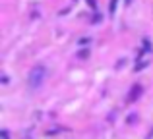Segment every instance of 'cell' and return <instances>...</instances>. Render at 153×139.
Listing matches in <instances>:
<instances>
[{
  "instance_id": "1",
  "label": "cell",
  "mask_w": 153,
  "mask_h": 139,
  "mask_svg": "<svg viewBox=\"0 0 153 139\" xmlns=\"http://www.w3.org/2000/svg\"><path fill=\"white\" fill-rule=\"evenodd\" d=\"M45 77H47V70L43 68V66H35V68L29 71V85L33 87V89H37V87L45 81Z\"/></svg>"
},
{
  "instance_id": "2",
  "label": "cell",
  "mask_w": 153,
  "mask_h": 139,
  "mask_svg": "<svg viewBox=\"0 0 153 139\" xmlns=\"http://www.w3.org/2000/svg\"><path fill=\"white\" fill-rule=\"evenodd\" d=\"M140 95H142V87H140V85H134V87L130 89V95L126 97V101H128V102H136V101L140 99Z\"/></svg>"
},
{
  "instance_id": "3",
  "label": "cell",
  "mask_w": 153,
  "mask_h": 139,
  "mask_svg": "<svg viewBox=\"0 0 153 139\" xmlns=\"http://www.w3.org/2000/svg\"><path fill=\"white\" fill-rule=\"evenodd\" d=\"M0 137H2V139H8V132H6V129H2V133H0Z\"/></svg>"
},
{
  "instance_id": "4",
  "label": "cell",
  "mask_w": 153,
  "mask_h": 139,
  "mask_svg": "<svg viewBox=\"0 0 153 139\" xmlns=\"http://www.w3.org/2000/svg\"><path fill=\"white\" fill-rule=\"evenodd\" d=\"M128 122H130V124H134V122H136V114H132V116L128 118Z\"/></svg>"
}]
</instances>
